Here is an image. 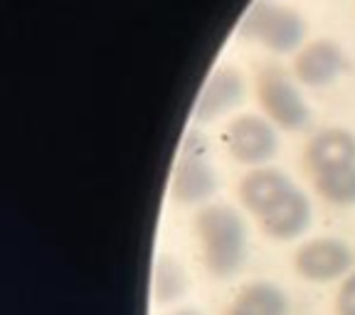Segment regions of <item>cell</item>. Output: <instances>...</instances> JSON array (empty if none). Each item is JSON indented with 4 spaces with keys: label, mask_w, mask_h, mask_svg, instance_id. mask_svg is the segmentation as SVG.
Instances as JSON below:
<instances>
[{
    "label": "cell",
    "mask_w": 355,
    "mask_h": 315,
    "mask_svg": "<svg viewBox=\"0 0 355 315\" xmlns=\"http://www.w3.org/2000/svg\"><path fill=\"white\" fill-rule=\"evenodd\" d=\"M166 315H205L200 308H193V305H178V308H171Z\"/></svg>",
    "instance_id": "16"
},
{
    "label": "cell",
    "mask_w": 355,
    "mask_h": 315,
    "mask_svg": "<svg viewBox=\"0 0 355 315\" xmlns=\"http://www.w3.org/2000/svg\"><path fill=\"white\" fill-rule=\"evenodd\" d=\"M311 222H313L311 197L301 188H296V185L288 188L264 215L257 217L259 232L269 242H277V244H288L301 239L309 232Z\"/></svg>",
    "instance_id": "7"
},
{
    "label": "cell",
    "mask_w": 355,
    "mask_h": 315,
    "mask_svg": "<svg viewBox=\"0 0 355 315\" xmlns=\"http://www.w3.org/2000/svg\"><path fill=\"white\" fill-rule=\"evenodd\" d=\"M222 315H250L244 308H239V305H234V303H230L227 308L222 310Z\"/></svg>",
    "instance_id": "17"
},
{
    "label": "cell",
    "mask_w": 355,
    "mask_h": 315,
    "mask_svg": "<svg viewBox=\"0 0 355 315\" xmlns=\"http://www.w3.org/2000/svg\"><path fill=\"white\" fill-rule=\"evenodd\" d=\"M239 35L274 55H288L304 44L306 22L294 8L279 6L274 0H257L242 17Z\"/></svg>",
    "instance_id": "3"
},
{
    "label": "cell",
    "mask_w": 355,
    "mask_h": 315,
    "mask_svg": "<svg viewBox=\"0 0 355 315\" xmlns=\"http://www.w3.org/2000/svg\"><path fill=\"white\" fill-rule=\"evenodd\" d=\"M333 315H355V271L338 281V291L333 298Z\"/></svg>",
    "instance_id": "15"
},
{
    "label": "cell",
    "mask_w": 355,
    "mask_h": 315,
    "mask_svg": "<svg viewBox=\"0 0 355 315\" xmlns=\"http://www.w3.org/2000/svg\"><path fill=\"white\" fill-rule=\"evenodd\" d=\"M288 188H294V180L288 177L286 170L277 165H259L250 168L239 177L237 183V202L250 212L252 217H261L269 207L286 192Z\"/></svg>",
    "instance_id": "10"
},
{
    "label": "cell",
    "mask_w": 355,
    "mask_h": 315,
    "mask_svg": "<svg viewBox=\"0 0 355 315\" xmlns=\"http://www.w3.org/2000/svg\"><path fill=\"white\" fill-rule=\"evenodd\" d=\"M247 94V84L239 69L230 64H220L212 69L207 77L205 87L200 89L198 99L193 106V118L195 123H212L222 118L225 114L234 111L244 101Z\"/></svg>",
    "instance_id": "9"
},
{
    "label": "cell",
    "mask_w": 355,
    "mask_h": 315,
    "mask_svg": "<svg viewBox=\"0 0 355 315\" xmlns=\"http://www.w3.org/2000/svg\"><path fill=\"white\" fill-rule=\"evenodd\" d=\"M311 185L316 197L323 199L326 205L340 207V210L355 207V163L316 172L311 175Z\"/></svg>",
    "instance_id": "14"
},
{
    "label": "cell",
    "mask_w": 355,
    "mask_h": 315,
    "mask_svg": "<svg viewBox=\"0 0 355 315\" xmlns=\"http://www.w3.org/2000/svg\"><path fill=\"white\" fill-rule=\"evenodd\" d=\"M190 291V278L185 266L171 254H158L153 261V276H150V294L155 305H175Z\"/></svg>",
    "instance_id": "12"
},
{
    "label": "cell",
    "mask_w": 355,
    "mask_h": 315,
    "mask_svg": "<svg viewBox=\"0 0 355 315\" xmlns=\"http://www.w3.org/2000/svg\"><path fill=\"white\" fill-rule=\"evenodd\" d=\"M193 237L200 261L215 281H232L247 261V224L237 207L210 202L198 207L193 217Z\"/></svg>",
    "instance_id": "1"
},
{
    "label": "cell",
    "mask_w": 355,
    "mask_h": 315,
    "mask_svg": "<svg viewBox=\"0 0 355 315\" xmlns=\"http://www.w3.org/2000/svg\"><path fill=\"white\" fill-rule=\"evenodd\" d=\"M355 254L350 244L338 237H311L296 246L291 271L306 283L326 286L343 281L353 271Z\"/></svg>",
    "instance_id": "4"
},
{
    "label": "cell",
    "mask_w": 355,
    "mask_h": 315,
    "mask_svg": "<svg viewBox=\"0 0 355 315\" xmlns=\"http://www.w3.org/2000/svg\"><path fill=\"white\" fill-rule=\"evenodd\" d=\"M304 170L311 175L355 163V133L343 126L321 128L304 145Z\"/></svg>",
    "instance_id": "11"
},
{
    "label": "cell",
    "mask_w": 355,
    "mask_h": 315,
    "mask_svg": "<svg viewBox=\"0 0 355 315\" xmlns=\"http://www.w3.org/2000/svg\"><path fill=\"white\" fill-rule=\"evenodd\" d=\"M220 192V172L200 150H183L168 180V197L178 207L210 205Z\"/></svg>",
    "instance_id": "6"
},
{
    "label": "cell",
    "mask_w": 355,
    "mask_h": 315,
    "mask_svg": "<svg viewBox=\"0 0 355 315\" xmlns=\"http://www.w3.org/2000/svg\"><path fill=\"white\" fill-rule=\"evenodd\" d=\"M225 148L244 168L272 165L282 150L279 128L261 114H239L225 128Z\"/></svg>",
    "instance_id": "5"
},
{
    "label": "cell",
    "mask_w": 355,
    "mask_h": 315,
    "mask_svg": "<svg viewBox=\"0 0 355 315\" xmlns=\"http://www.w3.org/2000/svg\"><path fill=\"white\" fill-rule=\"evenodd\" d=\"M254 96L266 116L279 131L299 133L311 123V109L301 94L299 82L279 64H264L254 77Z\"/></svg>",
    "instance_id": "2"
},
{
    "label": "cell",
    "mask_w": 355,
    "mask_h": 315,
    "mask_svg": "<svg viewBox=\"0 0 355 315\" xmlns=\"http://www.w3.org/2000/svg\"><path fill=\"white\" fill-rule=\"evenodd\" d=\"M232 303L244 308L250 315H288L291 310L286 291L279 283L266 281V278L242 283Z\"/></svg>",
    "instance_id": "13"
},
{
    "label": "cell",
    "mask_w": 355,
    "mask_h": 315,
    "mask_svg": "<svg viewBox=\"0 0 355 315\" xmlns=\"http://www.w3.org/2000/svg\"><path fill=\"white\" fill-rule=\"evenodd\" d=\"M345 55L338 42L328 37L301 44L291 60V77L309 89H323L343 74Z\"/></svg>",
    "instance_id": "8"
}]
</instances>
